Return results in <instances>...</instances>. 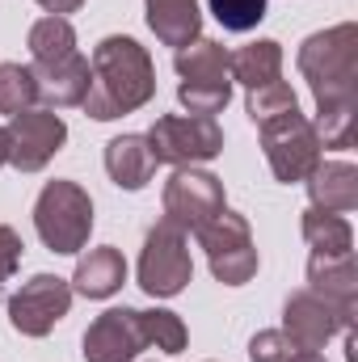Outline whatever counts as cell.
<instances>
[{
    "label": "cell",
    "instance_id": "obj_3",
    "mask_svg": "<svg viewBox=\"0 0 358 362\" xmlns=\"http://www.w3.org/2000/svg\"><path fill=\"white\" fill-rule=\"evenodd\" d=\"M228 51L215 38H194L173 51V68H178L181 85L178 101L190 114L215 118L228 101H232V68H228Z\"/></svg>",
    "mask_w": 358,
    "mask_h": 362
},
{
    "label": "cell",
    "instance_id": "obj_4",
    "mask_svg": "<svg viewBox=\"0 0 358 362\" xmlns=\"http://www.w3.org/2000/svg\"><path fill=\"white\" fill-rule=\"evenodd\" d=\"M34 228H38V240L51 253H64V257L81 253L93 232L89 189L76 185V181H47L38 202H34Z\"/></svg>",
    "mask_w": 358,
    "mask_h": 362
},
{
    "label": "cell",
    "instance_id": "obj_1",
    "mask_svg": "<svg viewBox=\"0 0 358 362\" xmlns=\"http://www.w3.org/2000/svg\"><path fill=\"white\" fill-rule=\"evenodd\" d=\"M308 89L316 97V139L321 148H354L358 110V25L342 21L316 30L299 42L295 55Z\"/></svg>",
    "mask_w": 358,
    "mask_h": 362
},
{
    "label": "cell",
    "instance_id": "obj_16",
    "mask_svg": "<svg viewBox=\"0 0 358 362\" xmlns=\"http://www.w3.org/2000/svg\"><path fill=\"white\" fill-rule=\"evenodd\" d=\"M304 181H308V198L316 211L346 215L358 206V169L346 160H316V169Z\"/></svg>",
    "mask_w": 358,
    "mask_h": 362
},
{
    "label": "cell",
    "instance_id": "obj_9",
    "mask_svg": "<svg viewBox=\"0 0 358 362\" xmlns=\"http://www.w3.org/2000/svg\"><path fill=\"white\" fill-rule=\"evenodd\" d=\"M4 135H8V165L17 173H38L68 144V122L55 110H47V105L38 110L34 105V110L13 114L8 127H4Z\"/></svg>",
    "mask_w": 358,
    "mask_h": 362
},
{
    "label": "cell",
    "instance_id": "obj_19",
    "mask_svg": "<svg viewBox=\"0 0 358 362\" xmlns=\"http://www.w3.org/2000/svg\"><path fill=\"white\" fill-rule=\"evenodd\" d=\"M148 8V25L165 47H185L194 38H202V13L198 0H144Z\"/></svg>",
    "mask_w": 358,
    "mask_h": 362
},
{
    "label": "cell",
    "instance_id": "obj_22",
    "mask_svg": "<svg viewBox=\"0 0 358 362\" xmlns=\"http://www.w3.org/2000/svg\"><path fill=\"white\" fill-rule=\"evenodd\" d=\"M25 47H30V64H47V59H64V55H72L76 51V30H72V21L68 17H38L34 25H30V38H25Z\"/></svg>",
    "mask_w": 358,
    "mask_h": 362
},
{
    "label": "cell",
    "instance_id": "obj_23",
    "mask_svg": "<svg viewBox=\"0 0 358 362\" xmlns=\"http://www.w3.org/2000/svg\"><path fill=\"white\" fill-rule=\"evenodd\" d=\"M38 101V85H34V72L21 68V64H0V114H21V110H34Z\"/></svg>",
    "mask_w": 358,
    "mask_h": 362
},
{
    "label": "cell",
    "instance_id": "obj_11",
    "mask_svg": "<svg viewBox=\"0 0 358 362\" xmlns=\"http://www.w3.org/2000/svg\"><path fill=\"white\" fill-rule=\"evenodd\" d=\"M350 329H354V316L308 286L287 295V303H282V337L295 350H325L329 337L350 333Z\"/></svg>",
    "mask_w": 358,
    "mask_h": 362
},
{
    "label": "cell",
    "instance_id": "obj_20",
    "mask_svg": "<svg viewBox=\"0 0 358 362\" xmlns=\"http://www.w3.org/2000/svg\"><path fill=\"white\" fill-rule=\"evenodd\" d=\"M228 68H232V81H241L245 89H266L274 81H282V47L274 38H258L241 47L228 59Z\"/></svg>",
    "mask_w": 358,
    "mask_h": 362
},
{
    "label": "cell",
    "instance_id": "obj_2",
    "mask_svg": "<svg viewBox=\"0 0 358 362\" xmlns=\"http://www.w3.org/2000/svg\"><path fill=\"white\" fill-rule=\"evenodd\" d=\"M89 93H85V114L97 122H110V118H122V114H135L144 110L152 97H156V68H152V55L127 38V34H110L93 47L89 59Z\"/></svg>",
    "mask_w": 358,
    "mask_h": 362
},
{
    "label": "cell",
    "instance_id": "obj_8",
    "mask_svg": "<svg viewBox=\"0 0 358 362\" xmlns=\"http://www.w3.org/2000/svg\"><path fill=\"white\" fill-rule=\"evenodd\" d=\"M258 131H262V152H266V160H270V173L282 185H295V181H304L316 169L321 139H316V127L299 110H287V114L270 118Z\"/></svg>",
    "mask_w": 358,
    "mask_h": 362
},
{
    "label": "cell",
    "instance_id": "obj_5",
    "mask_svg": "<svg viewBox=\"0 0 358 362\" xmlns=\"http://www.w3.org/2000/svg\"><path fill=\"white\" fill-rule=\"evenodd\" d=\"M198 245L207 249V266L215 274V282L224 286H245L253 282V274L262 266L258 249H253V232H249V219L236 215V211H219L211 223L198 228Z\"/></svg>",
    "mask_w": 358,
    "mask_h": 362
},
{
    "label": "cell",
    "instance_id": "obj_15",
    "mask_svg": "<svg viewBox=\"0 0 358 362\" xmlns=\"http://www.w3.org/2000/svg\"><path fill=\"white\" fill-rule=\"evenodd\" d=\"M308 291L325 295L342 312L354 316L358 308V266L354 253H312L308 257Z\"/></svg>",
    "mask_w": 358,
    "mask_h": 362
},
{
    "label": "cell",
    "instance_id": "obj_31",
    "mask_svg": "<svg viewBox=\"0 0 358 362\" xmlns=\"http://www.w3.org/2000/svg\"><path fill=\"white\" fill-rule=\"evenodd\" d=\"M0 165H8V135H4V127H0Z\"/></svg>",
    "mask_w": 358,
    "mask_h": 362
},
{
    "label": "cell",
    "instance_id": "obj_6",
    "mask_svg": "<svg viewBox=\"0 0 358 362\" xmlns=\"http://www.w3.org/2000/svg\"><path fill=\"white\" fill-rule=\"evenodd\" d=\"M148 148H152L156 165L190 169V165L215 160L224 152V127L202 114H161L148 131Z\"/></svg>",
    "mask_w": 358,
    "mask_h": 362
},
{
    "label": "cell",
    "instance_id": "obj_29",
    "mask_svg": "<svg viewBox=\"0 0 358 362\" xmlns=\"http://www.w3.org/2000/svg\"><path fill=\"white\" fill-rule=\"evenodd\" d=\"M38 4H42V8L51 13V17H68V13H76V8H81L85 0H38Z\"/></svg>",
    "mask_w": 358,
    "mask_h": 362
},
{
    "label": "cell",
    "instance_id": "obj_27",
    "mask_svg": "<svg viewBox=\"0 0 358 362\" xmlns=\"http://www.w3.org/2000/svg\"><path fill=\"white\" fill-rule=\"evenodd\" d=\"M291 354H295V346L282 337V329H262L249 341V358L253 362H291Z\"/></svg>",
    "mask_w": 358,
    "mask_h": 362
},
{
    "label": "cell",
    "instance_id": "obj_14",
    "mask_svg": "<svg viewBox=\"0 0 358 362\" xmlns=\"http://www.w3.org/2000/svg\"><path fill=\"white\" fill-rule=\"evenodd\" d=\"M34 85H38V101L47 110H72L85 101L89 93V59L81 51L64 55V59H47V64H30Z\"/></svg>",
    "mask_w": 358,
    "mask_h": 362
},
{
    "label": "cell",
    "instance_id": "obj_18",
    "mask_svg": "<svg viewBox=\"0 0 358 362\" xmlns=\"http://www.w3.org/2000/svg\"><path fill=\"white\" fill-rule=\"evenodd\" d=\"M122 282H127V262L114 245L89 249V257H81L72 274V291L85 299H110L114 291H122Z\"/></svg>",
    "mask_w": 358,
    "mask_h": 362
},
{
    "label": "cell",
    "instance_id": "obj_30",
    "mask_svg": "<svg viewBox=\"0 0 358 362\" xmlns=\"http://www.w3.org/2000/svg\"><path fill=\"white\" fill-rule=\"evenodd\" d=\"M291 362H325V354H321V350H295Z\"/></svg>",
    "mask_w": 358,
    "mask_h": 362
},
{
    "label": "cell",
    "instance_id": "obj_12",
    "mask_svg": "<svg viewBox=\"0 0 358 362\" xmlns=\"http://www.w3.org/2000/svg\"><path fill=\"white\" fill-rule=\"evenodd\" d=\"M161 206H165V219L178 223L181 232H198L202 223H211L228 202H224V181L215 173H202V169H178L173 177L165 181V194H161Z\"/></svg>",
    "mask_w": 358,
    "mask_h": 362
},
{
    "label": "cell",
    "instance_id": "obj_25",
    "mask_svg": "<svg viewBox=\"0 0 358 362\" xmlns=\"http://www.w3.org/2000/svg\"><path fill=\"white\" fill-rule=\"evenodd\" d=\"M287 110H299V97L291 85H282V81H274L266 89H249V118L262 127L270 118H278V114H287Z\"/></svg>",
    "mask_w": 358,
    "mask_h": 362
},
{
    "label": "cell",
    "instance_id": "obj_13",
    "mask_svg": "<svg viewBox=\"0 0 358 362\" xmlns=\"http://www.w3.org/2000/svg\"><path fill=\"white\" fill-rule=\"evenodd\" d=\"M139 350H148V341L135 308L101 312L85 333V362H135Z\"/></svg>",
    "mask_w": 358,
    "mask_h": 362
},
{
    "label": "cell",
    "instance_id": "obj_10",
    "mask_svg": "<svg viewBox=\"0 0 358 362\" xmlns=\"http://www.w3.org/2000/svg\"><path fill=\"white\" fill-rule=\"evenodd\" d=\"M72 308V282L59 274H34L8 295V325L21 337H47Z\"/></svg>",
    "mask_w": 358,
    "mask_h": 362
},
{
    "label": "cell",
    "instance_id": "obj_21",
    "mask_svg": "<svg viewBox=\"0 0 358 362\" xmlns=\"http://www.w3.org/2000/svg\"><path fill=\"white\" fill-rule=\"evenodd\" d=\"M299 232L312 245V253H354V228L333 211L308 206L304 219H299Z\"/></svg>",
    "mask_w": 358,
    "mask_h": 362
},
{
    "label": "cell",
    "instance_id": "obj_26",
    "mask_svg": "<svg viewBox=\"0 0 358 362\" xmlns=\"http://www.w3.org/2000/svg\"><path fill=\"white\" fill-rule=\"evenodd\" d=\"M207 4H211L215 21L232 34H245L266 17V0H207Z\"/></svg>",
    "mask_w": 358,
    "mask_h": 362
},
{
    "label": "cell",
    "instance_id": "obj_17",
    "mask_svg": "<svg viewBox=\"0 0 358 362\" xmlns=\"http://www.w3.org/2000/svg\"><path fill=\"white\" fill-rule=\"evenodd\" d=\"M105 173L118 189H144L156 177V156L148 148V135H118L105 144Z\"/></svg>",
    "mask_w": 358,
    "mask_h": 362
},
{
    "label": "cell",
    "instance_id": "obj_28",
    "mask_svg": "<svg viewBox=\"0 0 358 362\" xmlns=\"http://www.w3.org/2000/svg\"><path fill=\"white\" fill-rule=\"evenodd\" d=\"M21 236L8 228V223H0V295H4V282L17 274V266H21Z\"/></svg>",
    "mask_w": 358,
    "mask_h": 362
},
{
    "label": "cell",
    "instance_id": "obj_24",
    "mask_svg": "<svg viewBox=\"0 0 358 362\" xmlns=\"http://www.w3.org/2000/svg\"><path fill=\"white\" fill-rule=\"evenodd\" d=\"M139 325H144V341L165 350V354H181L185 350V325H181L178 312L169 308H152V312H139Z\"/></svg>",
    "mask_w": 358,
    "mask_h": 362
},
{
    "label": "cell",
    "instance_id": "obj_7",
    "mask_svg": "<svg viewBox=\"0 0 358 362\" xmlns=\"http://www.w3.org/2000/svg\"><path fill=\"white\" fill-rule=\"evenodd\" d=\"M190 278H194V262H190L185 232L169 219L152 223L139 249V286L152 299H173L190 286Z\"/></svg>",
    "mask_w": 358,
    "mask_h": 362
}]
</instances>
